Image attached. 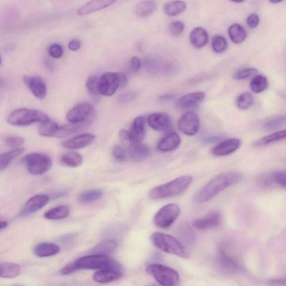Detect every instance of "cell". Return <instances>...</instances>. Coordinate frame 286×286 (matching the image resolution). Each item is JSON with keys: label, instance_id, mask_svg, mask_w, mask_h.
Instances as JSON below:
<instances>
[{"label": "cell", "instance_id": "1", "mask_svg": "<svg viewBox=\"0 0 286 286\" xmlns=\"http://www.w3.org/2000/svg\"><path fill=\"white\" fill-rule=\"evenodd\" d=\"M242 179V175L236 171H229L218 175L194 196V202L196 204L208 202L221 191L239 182Z\"/></svg>", "mask_w": 286, "mask_h": 286}, {"label": "cell", "instance_id": "2", "mask_svg": "<svg viewBox=\"0 0 286 286\" xmlns=\"http://www.w3.org/2000/svg\"><path fill=\"white\" fill-rule=\"evenodd\" d=\"M191 176L179 177L166 183L154 187L150 191V198L156 200L176 197L185 191L193 181Z\"/></svg>", "mask_w": 286, "mask_h": 286}, {"label": "cell", "instance_id": "3", "mask_svg": "<svg viewBox=\"0 0 286 286\" xmlns=\"http://www.w3.org/2000/svg\"><path fill=\"white\" fill-rule=\"evenodd\" d=\"M51 121L50 118L46 113L36 109L22 108L11 113L7 123L16 126H25L33 123H46Z\"/></svg>", "mask_w": 286, "mask_h": 286}, {"label": "cell", "instance_id": "4", "mask_svg": "<svg viewBox=\"0 0 286 286\" xmlns=\"http://www.w3.org/2000/svg\"><path fill=\"white\" fill-rule=\"evenodd\" d=\"M153 245L165 253L180 258H189V253L183 244L175 237L161 232H154L150 237Z\"/></svg>", "mask_w": 286, "mask_h": 286}, {"label": "cell", "instance_id": "5", "mask_svg": "<svg viewBox=\"0 0 286 286\" xmlns=\"http://www.w3.org/2000/svg\"><path fill=\"white\" fill-rule=\"evenodd\" d=\"M78 270H93L114 268L122 269L118 262L107 255L93 254L85 256L74 262Z\"/></svg>", "mask_w": 286, "mask_h": 286}, {"label": "cell", "instance_id": "6", "mask_svg": "<svg viewBox=\"0 0 286 286\" xmlns=\"http://www.w3.org/2000/svg\"><path fill=\"white\" fill-rule=\"evenodd\" d=\"M146 271L161 285L173 286L179 284L178 272L170 267L161 264H152L146 267Z\"/></svg>", "mask_w": 286, "mask_h": 286}, {"label": "cell", "instance_id": "7", "mask_svg": "<svg viewBox=\"0 0 286 286\" xmlns=\"http://www.w3.org/2000/svg\"><path fill=\"white\" fill-rule=\"evenodd\" d=\"M30 174L39 176L46 174L52 166V160L46 154L33 153L29 154L23 159Z\"/></svg>", "mask_w": 286, "mask_h": 286}, {"label": "cell", "instance_id": "8", "mask_svg": "<svg viewBox=\"0 0 286 286\" xmlns=\"http://www.w3.org/2000/svg\"><path fill=\"white\" fill-rule=\"evenodd\" d=\"M180 214V209L178 205L169 204L157 213L154 217V223L161 229H168L174 224Z\"/></svg>", "mask_w": 286, "mask_h": 286}, {"label": "cell", "instance_id": "9", "mask_svg": "<svg viewBox=\"0 0 286 286\" xmlns=\"http://www.w3.org/2000/svg\"><path fill=\"white\" fill-rule=\"evenodd\" d=\"M120 88L119 73L107 72L100 77L99 90L101 95L111 96Z\"/></svg>", "mask_w": 286, "mask_h": 286}, {"label": "cell", "instance_id": "10", "mask_svg": "<svg viewBox=\"0 0 286 286\" xmlns=\"http://www.w3.org/2000/svg\"><path fill=\"white\" fill-rule=\"evenodd\" d=\"M199 118L197 114L193 112L184 113L179 120V129L184 134L193 136L198 133L199 129Z\"/></svg>", "mask_w": 286, "mask_h": 286}, {"label": "cell", "instance_id": "11", "mask_svg": "<svg viewBox=\"0 0 286 286\" xmlns=\"http://www.w3.org/2000/svg\"><path fill=\"white\" fill-rule=\"evenodd\" d=\"M91 104L82 103L76 105L67 113V119L70 123H78L91 119L93 113Z\"/></svg>", "mask_w": 286, "mask_h": 286}, {"label": "cell", "instance_id": "12", "mask_svg": "<svg viewBox=\"0 0 286 286\" xmlns=\"http://www.w3.org/2000/svg\"><path fill=\"white\" fill-rule=\"evenodd\" d=\"M50 200L47 195H37L29 199L18 213L20 217H24L36 213L44 208Z\"/></svg>", "mask_w": 286, "mask_h": 286}, {"label": "cell", "instance_id": "13", "mask_svg": "<svg viewBox=\"0 0 286 286\" xmlns=\"http://www.w3.org/2000/svg\"><path fill=\"white\" fill-rule=\"evenodd\" d=\"M24 84L32 92L36 99L43 100L47 96V89L46 83L39 77L24 76Z\"/></svg>", "mask_w": 286, "mask_h": 286}, {"label": "cell", "instance_id": "14", "mask_svg": "<svg viewBox=\"0 0 286 286\" xmlns=\"http://www.w3.org/2000/svg\"><path fill=\"white\" fill-rule=\"evenodd\" d=\"M148 125L156 131H167L171 129L172 122L170 116L164 113H154L146 119Z\"/></svg>", "mask_w": 286, "mask_h": 286}, {"label": "cell", "instance_id": "15", "mask_svg": "<svg viewBox=\"0 0 286 286\" xmlns=\"http://www.w3.org/2000/svg\"><path fill=\"white\" fill-rule=\"evenodd\" d=\"M220 221V214L218 212H213L206 214L204 217L194 220L193 226L198 230L206 231L218 227Z\"/></svg>", "mask_w": 286, "mask_h": 286}, {"label": "cell", "instance_id": "16", "mask_svg": "<svg viewBox=\"0 0 286 286\" xmlns=\"http://www.w3.org/2000/svg\"><path fill=\"white\" fill-rule=\"evenodd\" d=\"M241 146V141L239 139H228L220 142L213 149V155L223 157L229 155L235 152Z\"/></svg>", "mask_w": 286, "mask_h": 286}, {"label": "cell", "instance_id": "17", "mask_svg": "<svg viewBox=\"0 0 286 286\" xmlns=\"http://www.w3.org/2000/svg\"><path fill=\"white\" fill-rule=\"evenodd\" d=\"M217 261L219 264L224 270L231 271V272H236L240 268L238 260L234 256L229 253L225 247H221L219 248Z\"/></svg>", "mask_w": 286, "mask_h": 286}, {"label": "cell", "instance_id": "18", "mask_svg": "<svg viewBox=\"0 0 286 286\" xmlns=\"http://www.w3.org/2000/svg\"><path fill=\"white\" fill-rule=\"evenodd\" d=\"M145 119L139 116L135 119L129 131V142L131 143H141L144 139L146 133Z\"/></svg>", "mask_w": 286, "mask_h": 286}, {"label": "cell", "instance_id": "19", "mask_svg": "<svg viewBox=\"0 0 286 286\" xmlns=\"http://www.w3.org/2000/svg\"><path fill=\"white\" fill-rule=\"evenodd\" d=\"M96 137L92 134H84L62 143L64 147L69 149L84 148L91 144Z\"/></svg>", "mask_w": 286, "mask_h": 286}, {"label": "cell", "instance_id": "20", "mask_svg": "<svg viewBox=\"0 0 286 286\" xmlns=\"http://www.w3.org/2000/svg\"><path fill=\"white\" fill-rule=\"evenodd\" d=\"M128 158L135 161H141L150 156V149L148 145L139 143H131L127 150Z\"/></svg>", "mask_w": 286, "mask_h": 286}, {"label": "cell", "instance_id": "21", "mask_svg": "<svg viewBox=\"0 0 286 286\" xmlns=\"http://www.w3.org/2000/svg\"><path fill=\"white\" fill-rule=\"evenodd\" d=\"M123 276L122 269L107 268L98 271L93 275V280L97 283L106 284L117 281Z\"/></svg>", "mask_w": 286, "mask_h": 286}, {"label": "cell", "instance_id": "22", "mask_svg": "<svg viewBox=\"0 0 286 286\" xmlns=\"http://www.w3.org/2000/svg\"><path fill=\"white\" fill-rule=\"evenodd\" d=\"M92 123L91 119L78 123H70L67 125L59 126L55 137L58 138H67L77 134L90 125Z\"/></svg>", "mask_w": 286, "mask_h": 286}, {"label": "cell", "instance_id": "23", "mask_svg": "<svg viewBox=\"0 0 286 286\" xmlns=\"http://www.w3.org/2000/svg\"><path fill=\"white\" fill-rule=\"evenodd\" d=\"M116 1V0H91L80 7L77 11V14L80 16H86L107 8Z\"/></svg>", "mask_w": 286, "mask_h": 286}, {"label": "cell", "instance_id": "24", "mask_svg": "<svg viewBox=\"0 0 286 286\" xmlns=\"http://www.w3.org/2000/svg\"><path fill=\"white\" fill-rule=\"evenodd\" d=\"M180 144L179 135L176 133H169L158 143L157 148L161 152H171L178 148Z\"/></svg>", "mask_w": 286, "mask_h": 286}, {"label": "cell", "instance_id": "25", "mask_svg": "<svg viewBox=\"0 0 286 286\" xmlns=\"http://www.w3.org/2000/svg\"><path fill=\"white\" fill-rule=\"evenodd\" d=\"M190 40L194 47L197 49H201L208 44L209 35L204 28H195L190 33Z\"/></svg>", "mask_w": 286, "mask_h": 286}, {"label": "cell", "instance_id": "26", "mask_svg": "<svg viewBox=\"0 0 286 286\" xmlns=\"http://www.w3.org/2000/svg\"><path fill=\"white\" fill-rule=\"evenodd\" d=\"M60 248L56 244L51 243H41L37 244L34 249V253L37 257L45 258L58 254Z\"/></svg>", "mask_w": 286, "mask_h": 286}, {"label": "cell", "instance_id": "27", "mask_svg": "<svg viewBox=\"0 0 286 286\" xmlns=\"http://www.w3.org/2000/svg\"><path fill=\"white\" fill-rule=\"evenodd\" d=\"M205 94L202 92H192L186 94L178 100V106L181 108H187L201 102L204 99Z\"/></svg>", "mask_w": 286, "mask_h": 286}, {"label": "cell", "instance_id": "28", "mask_svg": "<svg viewBox=\"0 0 286 286\" xmlns=\"http://www.w3.org/2000/svg\"><path fill=\"white\" fill-rule=\"evenodd\" d=\"M228 34L232 42L236 44L244 42L248 36L246 29L242 25L237 23L232 24L229 27Z\"/></svg>", "mask_w": 286, "mask_h": 286}, {"label": "cell", "instance_id": "29", "mask_svg": "<svg viewBox=\"0 0 286 286\" xmlns=\"http://www.w3.org/2000/svg\"><path fill=\"white\" fill-rule=\"evenodd\" d=\"M156 7V3L153 0H143L135 7V14L139 17H148L155 11Z\"/></svg>", "mask_w": 286, "mask_h": 286}, {"label": "cell", "instance_id": "30", "mask_svg": "<svg viewBox=\"0 0 286 286\" xmlns=\"http://www.w3.org/2000/svg\"><path fill=\"white\" fill-rule=\"evenodd\" d=\"M70 210L67 205H59L48 210L44 214V217L48 220H61L70 215Z\"/></svg>", "mask_w": 286, "mask_h": 286}, {"label": "cell", "instance_id": "31", "mask_svg": "<svg viewBox=\"0 0 286 286\" xmlns=\"http://www.w3.org/2000/svg\"><path fill=\"white\" fill-rule=\"evenodd\" d=\"M118 246L117 241L114 239H107L101 242L92 250L93 254L108 255L114 251Z\"/></svg>", "mask_w": 286, "mask_h": 286}, {"label": "cell", "instance_id": "32", "mask_svg": "<svg viewBox=\"0 0 286 286\" xmlns=\"http://www.w3.org/2000/svg\"><path fill=\"white\" fill-rule=\"evenodd\" d=\"M21 267L16 263L2 262L0 266V276L4 278H13L19 274Z\"/></svg>", "mask_w": 286, "mask_h": 286}, {"label": "cell", "instance_id": "33", "mask_svg": "<svg viewBox=\"0 0 286 286\" xmlns=\"http://www.w3.org/2000/svg\"><path fill=\"white\" fill-rule=\"evenodd\" d=\"M186 9V2L180 0L169 1L164 6V13L169 17L178 16L185 11Z\"/></svg>", "mask_w": 286, "mask_h": 286}, {"label": "cell", "instance_id": "34", "mask_svg": "<svg viewBox=\"0 0 286 286\" xmlns=\"http://www.w3.org/2000/svg\"><path fill=\"white\" fill-rule=\"evenodd\" d=\"M24 150V148H18L1 154L0 156V169L1 171L5 170L11 161L20 156L21 153H23Z\"/></svg>", "mask_w": 286, "mask_h": 286}, {"label": "cell", "instance_id": "35", "mask_svg": "<svg viewBox=\"0 0 286 286\" xmlns=\"http://www.w3.org/2000/svg\"><path fill=\"white\" fill-rule=\"evenodd\" d=\"M62 163L71 168H76L83 163L84 159L80 153L70 152L64 154L61 158Z\"/></svg>", "mask_w": 286, "mask_h": 286}, {"label": "cell", "instance_id": "36", "mask_svg": "<svg viewBox=\"0 0 286 286\" xmlns=\"http://www.w3.org/2000/svg\"><path fill=\"white\" fill-rule=\"evenodd\" d=\"M286 139V129L277 131L259 139L254 143L255 146H261Z\"/></svg>", "mask_w": 286, "mask_h": 286}, {"label": "cell", "instance_id": "37", "mask_svg": "<svg viewBox=\"0 0 286 286\" xmlns=\"http://www.w3.org/2000/svg\"><path fill=\"white\" fill-rule=\"evenodd\" d=\"M102 191L98 189L88 190L82 193L78 197V201L82 204H88L95 202L103 197Z\"/></svg>", "mask_w": 286, "mask_h": 286}, {"label": "cell", "instance_id": "38", "mask_svg": "<svg viewBox=\"0 0 286 286\" xmlns=\"http://www.w3.org/2000/svg\"><path fill=\"white\" fill-rule=\"evenodd\" d=\"M250 87L252 91L255 93L265 91L268 87V82L267 79L262 75H257L252 79Z\"/></svg>", "mask_w": 286, "mask_h": 286}, {"label": "cell", "instance_id": "39", "mask_svg": "<svg viewBox=\"0 0 286 286\" xmlns=\"http://www.w3.org/2000/svg\"><path fill=\"white\" fill-rule=\"evenodd\" d=\"M59 126L55 122H50L41 124L39 127L38 132L40 136L43 137H55L57 133Z\"/></svg>", "mask_w": 286, "mask_h": 286}, {"label": "cell", "instance_id": "40", "mask_svg": "<svg viewBox=\"0 0 286 286\" xmlns=\"http://www.w3.org/2000/svg\"><path fill=\"white\" fill-rule=\"evenodd\" d=\"M286 124V115H280L267 122L263 129L266 131H272L283 127Z\"/></svg>", "mask_w": 286, "mask_h": 286}, {"label": "cell", "instance_id": "41", "mask_svg": "<svg viewBox=\"0 0 286 286\" xmlns=\"http://www.w3.org/2000/svg\"><path fill=\"white\" fill-rule=\"evenodd\" d=\"M100 77L96 75L90 76L86 82V87L88 92L94 96H98L100 95L99 90Z\"/></svg>", "mask_w": 286, "mask_h": 286}, {"label": "cell", "instance_id": "42", "mask_svg": "<svg viewBox=\"0 0 286 286\" xmlns=\"http://www.w3.org/2000/svg\"><path fill=\"white\" fill-rule=\"evenodd\" d=\"M228 46L227 40L223 36L215 35L213 37V50L216 54H223V53L227 50Z\"/></svg>", "mask_w": 286, "mask_h": 286}, {"label": "cell", "instance_id": "43", "mask_svg": "<svg viewBox=\"0 0 286 286\" xmlns=\"http://www.w3.org/2000/svg\"><path fill=\"white\" fill-rule=\"evenodd\" d=\"M254 102V98L251 93L246 92L240 95L236 101L237 107L241 110H247Z\"/></svg>", "mask_w": 286, "mask_h": 286}, {"label": "cell", "instance_id": "44", "mask_svg": "<svg viewBox=\"0 0 286 286\" xmlns=\"http://www.w3.org/2000/svg\"><path fill=\"white\" fill-rule=\"evenodd\" d=\"M258 73V70L255 69H245L237 71L236 72L233 74V78L236 80H246L252 76H254L255 74Z\"/></svg>", "mask_w": 286, "mask_h": 286}, {"label": "cell", "instance_id": "45", "mask_svg": "<svg viewBox=\"0 0 286 286\" xmlns=\"http://www.w3.org/2000/svg\"><path fill=\"white\" fill-rule=\"evenodd\" d=\"M184 31V24L180 21H175L171 22L168 26V32L172 36L177 37L182 35Z\"/></svg>", "mask_w": 286, "mask_h": 286}, {"label": "cell", "instance_id": "46", "mask_svg": "<svg viewBox=\"0 0 286 286\" xmlns=\"http://www.w3.org/2000/svg\"><path fill=\"white\" fill-rule=\"evenodd\" d=\"M112 153L115 159L118 161H124L128 160L127 152L119 145H116L113 146Z\"/></svg>", "mask_w": 286, "mask_h": 286}, {"label": "cell", "instance_id": "47", "mask_svg": "<svg viewBox=\"0 0 286 286\" xmlns=\"http://www.w3.org/2000/svg\"><path fill=\"white\" fill-rule=\"evenodd\" d=\"M24 139L18 136H9L5 139V143L6 145L10 148H18L24 144Z\"/></svg>", "mask_w": 286, "mask_h": 286}, {"label": "cell", "instance_id": "48", "mask_svg": "<svg viewBox=\"0 0 286 286\" xmlns=\"http://www.w3.org/2000/svg\"><path fill=\"white\" fill-rule=\"evenodd\" d=\"M272 178L276 183L286 188V170H280L274 172Z\"/></svg>", "mask_w": 286, "mask_h": 286}, {"label": "cell", "instance_id": "49", "mask_svg": "<svg viewBox=\"0 0 286 286\" xmlns=\"http://www.w3.org/2000/svg\"><path fill=\"white\" fill-rule=\"evenodd\" d=\"M49 54L52 58L58 59L61 58L63 55V50L61 46L58 44H54L48 49Z\"/></svg>", "mask_w": 286, "mask_h": 286}, {"label": "cell", "instance_id": "50", "mask_svg": "<svg viewBox=\"0 0 286 286\" xmlns=\"http://www.w3.org/2000/svg\"><path fill=\"white\" fill-rule=\"evenodd\" d=\"M260 22V18L257 14L252 13L247 18V24L251 29H255L257 27Z\"/></svg>", "mask_w": 286, "mask_h": 286}, {"label": "cell", "instance_id": "51", "mask_svg": "<svg viewBox=\"0 0 286 286\" xmlns=\"http://www.w3.org/2000/svg\"><path fill=\"white\" fill-rule=\"evenodd\" d=\"M77 270V269L74 265V263H70V264L63 267L61 271H60V274L63 276L69 275V274L73 273Z\"/></svg>", "mask_w": 286, "mask_h": 286}, {"label": "cell", "instance_id": "52", "mask_svg": "<svg viewBox=\"0 0 286 286\" xmlns=\"http://www.w3.org/2000/svg\"><path fill=\"white\" fill-rule=\"evenodd\" d=\"M130 69L135 72H138L140 70L141 67V62L140 59L137 56H134L130 60Z\"/></svg>", "mask_w": 286, "mask_h": 286}, {"label": "cell", "instance_id": "53", "mask_svg": "<svg viewBox=\"0 0 286 286\" xmlns=\"http://www.w3.org/2000/svg\"><path fill=\"white\" fill-rule=\"evenodd\" d=\"M81 47V42L80 40L73 39L69 43V48L71 51L76 52L80 50Z\"/></svg>", "mask_w": 286, "mask_h": 286}, {"label": "cell", "instance_id": "54", "mask_svg": "<svg viewBox=\"0 0 286 286\" xmlns=\"http://www.w3.org/2000/svg\"><path fill=\"white\" fill-rule=\"evenodd\" d=\"M119 137L122 142L129 141V131L125 129L120 130L119 133Z\"/></svg>", "mask_w": 286, "mask_h": 286}, {"label": "cell", "instance_id": "55", "mask_svg": "<svg viewBox=\"0 0 286 286\" xmlns=\"http://www.w3.org/2000/svg\"><path fill=\"white\" fill-rule=\"evenodd\" d=\"M269 285L273 286H286V279L285 278L273 279L269 281Z\"/></svg>", "mask_w": 286, "mask_h": 286}, {"label": "cell", "instance_id": "56", "mask_svg": "<svg viewBox=\"0 0 286 286\" xmlns=\"http://www.w3.org/2000/svg\"><path fill=\"white\" fill-rule=\"evenodd\" d=\"M120 88H124L127 84V78L123 73H119Z\"/></svg>", "mask_w": 286, "mask_h": 286}, {"label": "cell", "instance_id": "57", "mask_svg": "<svg viewBox=\"0 0 286 286\" xmlns=\"http://www.w3.org/2000/svg\"><path fill=\"white\" fill-rule=\"evenodd\" d=\"M44 66L46 67V69L50 71H54V64L51 61L50 59H46L44 60Z\"/></svg>", "mask_w": 286, "mask_h": 286}, {"label": "cell", "instance_id": "58", "mask_svg": "<svg viewBox=\"0 0 286 286\" xmlns=\"http://www.w3.org/2000/svg\"><path fill=\"white\" fill-rule=\"evenodd\" d=\"M7 225H8V223L6 221H2L1 223H0V230L2 231L3 229H5Z\"/></svg>", "mask_w": 286, "mask_h": 286}, {"label": "cell", "instance_id": "59", "mask_svg": "<svg viewBox=\"0 0 286 286\" xmlns=\"http://www.w3.org/2000/svg\"><path fill=\"white\" fill-rule=\"evenodd\" d=\"M269 2L272 3H279L284 1V0H268Z\"/></svg>", "mask_w": 286, "mask_h": 286}, {"label": "cell", "instance_id": "60", "mask_svg": "<svg viewBox=\"0 0 286 286\" xmlns=\"http://www.w3.org/2000/svg\"><path fill=\"white\" fill-rule=\"evenodd\" d=\"M229 1L235 3H242L246 1V0H229Z\"/></svg>", "mask_w": 286, "mask_h": 286}]
</instances>
